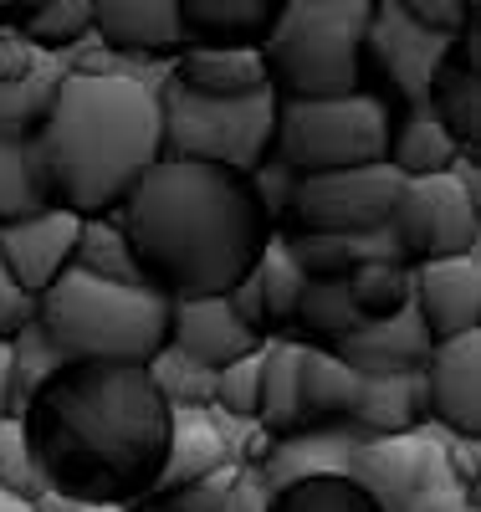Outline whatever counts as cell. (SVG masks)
Here are the masks:
<instances>
[{
	"label": "cell",
	"mask_w": 481,
	"mask_h": 512,
	"mask_svg": "<svg viewBox=\"0 0 481 512\" xmlns=\"http://www.w3.org/2000/svg\"><path fill=\"white\" fill-rule=\"evenodd\" d=\"M118 226L144 272V287H154L164 303L226 297L251 277L272 241V226L241 175L180 159H159L134 185Z\"/></svg>",
	"instance_id": "7a4b0ae2"
},
{
	"label": "cell",
	"mask_w": 481,
	"mask_h": 512,
	"mask_svg": "<svg viewBox=\"0 0 481 512\" xmlns=\"http://www.w3.org/2000/svg\"><path fill=\"white\" fill-rule=\"evenodd\" d=\"M149 379H154L159 400L169 405V415L174 410H210L215 405V374L200 369V364H190V359H180L174 349H164L149 364Z\"/></svg>",
	"instance_id": "d590c367"
},
{
	"label": "cell",
	"mask_w": 481,
	"mask_h": 512,
	"mask_svg": "<svg viewBox=\"0 0 481 512\" xmlns=\"http://www.w3.org/2000/svg\"><path fill=\"white\" fill-rule=\"evenodd\" d=\"M231 466V451H226V436L221 425L210 420V410H174L169 415V446H164V466H159V482H154V497H180V492H195L205 482H215Z\"/></svg>",
	"instance_id": "e0dca14e"
},
{
	"label": "cell",
	"mask_w": 481,
	"mask_h": 512,
	"mask_svg": "<svg viewBox=\"0 0 481 512\" xmlns=\"http://www.w3.org/2000/svg\"><path fill=\"white\" fill-rule=\"evenodd\" d=\"M451 47L456 41L420 31L400 11V0H374V16L364 31V93L384 98L395 113L425 108V93L441 62L451 57Z\"/></svg>",
	"instance_id": "8fae6325"
},
{
	"label": "cell",
	"mask_w": 481,
	"mask_h": 512,
	"mask_svg": "<svg viewBox=\"0 0 481 512\" xmlns=\"http://www.w3.org/2000/svg\"><path fill=\"white\" fill-rule=\"evenodd\" d=\"M354 425L379 441V436H410L430 425V395L425 374H389V379H364V395L354 410Z\"/></svg>",
	"instance_id": "cb8c5ba5"
},
{
	"label": "cell",
	"mask_w": 481,
	"mask_h": 512,
	"mask_svg": "<svg viewBox=\"0 0 481 512\" xmlns=\"http://www.w3.org/2000/svg\"><path fill=\"white\" fill-rule=\"evenodd\" d=\"M374 0H282L261 41L267 88L282 103L364 93V31Z\"/></svg>",
	"instance_id": "5b68a950"
},
{
	"label": "cell",
	"mask_w": 481,
	"mask_h": 512,
	"mask_svg": "<svg viewBox=\"0 0 481 512\" xmlns=\"http://www.w3.org/2000/svg\"><path fill=\"white\" fill-rule=\"evenodd\" d=\"M0 492L16 497V502H41L47 487H41V472L26 451V436H21V420H0Z\"/></svg>",
	"instance_id": "8d00e7d4"
},
{
	"label": "cell",
	"mask_w": 481,
	"mask_h": 512,
	"mask_svg": "<svg viewBox=\"0 0 481 512\" xmlns=\"http://www.w3.org/2000/svg\"><path fill=\"white\" fill-rule=\"evenodd\" d=\"M430 349H435V338L425 333V323H420V313L410 303V308H400L395 318H384V323H364L354 338H343L333 354L359 379H389V374H420Z\"/></svg>",
	"instance_id": "ac0fdd59"
},
{
	"label": "cell",
	"mask_w": 481,
	"mask_h": 512,
	"mask_svg": "<svg viewBox=\"0 0 481 512\" xmlns=\"http://www.w3.org/2000/svg\"><path fill=\"white\" fill-rule=\"evenodd\" d=\"M164 72L200 98H246L267 88V62L256 47H185Z\"/></svg>",
	"instance_id": "d6986e66"
},
{
	"label": "cell",
	"mask_w": 481,
	"mask_h": 512,
	"mask_svg": "<svg viewBox=\"0 0 481 512\" xmlns=\"http://www.w3.org/2000/svg\"><path fill=\"white\" fill-rule=\"evenodd\" d=\"M241 472L236 466H226L215 482H205V487H195V492H180V497H159V502H144L139 512H226V492H231V482H236Z\"/></svg>",
	"instance_id": "60d3db41"
},
{
	"label": "cell",
	"mask_w": 481,
	"mask_h": 512,
	"mask_svg": "<svg viewBox=\"0 0 481 512\" xmlns=\"http://www.w3.org/2000/svg\"><path fill=\"white\" fill-rule=\"evenodd\" d=\"M0 420H11V344H0Z\"/></svg>",
	"instance_id": "f6af8a7d"
},
{
	"label": "cell",
	"mask_w": 481,
	"mask_h": 512,
	"mask_svg": "<svg viewBox=\"0 0 481 512\" xmlns=\"http://www.w3.org/2000/svg\"><path fill=\"white\" fill-rule=\"evenodd\" d=\"M348 477L379 502V512H481V497H471L451 472L441 425L379 441L364 436L348 456Z\"/></svg>",
	"instance_id": "ba28073f"
},
{
	"label": "cell",
	"mask_w": 481,
	"mask_h": 512,
	"mask_svg": "<svg viewBox=\"0 0 481 512\" xmlns=\"http://www.w3.org/2000/svg\"><path fill=\"white\" fill-rule=\"evenodd\" d=\"M297 390H302V400H297L302 405V431H333V425H354L364 379L328 349H302Z\"/></svg>",
	"instance_id": "44dd1931"
},
{
	"label": "cell",
	"mask_w": 481,
	"mask_h": 512,
	"mask_svg": "<svg viewBox=\"0 0 481 512\" xmlns=\"http://www.w3.org/2000/svg\"><path fill=\"white\" fill-rule=\"evenodd\" d=\"M364 328L354 297H348V282H308L297 297V313L287 323V338H297L302 349H338L343 338H354Z\"/></svg>",
	"instance_id": "4316f807"
},
{
	"label": "cell",
	"mask_w": 481,
	"mask_h": 512,
	"mask_svg": "<svg viewBox=\"0 0 481 512\" xmlns=\"http://www.w3.org/2000/svg\"><path fill=\"white\" fill-rule=\"evenodd\" d=\"M36 328L67 364H154L169 344V303L154 287L98 282L67 267L36 297Z\"/></svg>",
	"instance_id": "277c9868"
},
{
	"label": "cell",
	"mask_w": 481,
	"mask_h": 512,
	"mask_svg": "<svg viewBox=\"0 0 481 512\" xmlns=\"http://www.w3.org/2000/svg\"><path fill=\"white\" fill-rule=\"evenodd\" d=\"M31 512H123V507H82V502H67V497H41V502H31Z\"/></svg>",
	"instance_id": "ee69618b"
},
{
	"label": "cell",
	"mask_w": 481,
	"mask_h": 512,
	"mask_svg": "<svg viewBox=\"0 0 481 512\" xmlns=\"http://www.w3.org/2000/svg\"><path fill=\"white\" fill-rule=\"evenodd\" d=\"M16 36L41 57H67L93 36V0H26Z\"/></svg>",
	"instance_id": "83f0119b"
},
{
	"label": "cell",
	"mask_w": 481,
	"mask_h": 512,
	"mask_svg": "<svg viewBox=\"0 0 481 512\" xmlns=\"http://www.w3.org/2000/svg\"><path fill=\"white\" fill-rule=\"evenodd\" d=\"M41 210H52V195L41 185L31 139H0V226H16Z\"/></svg>",
	"instance_id": "f546056e"
},
{
	"label": "cell",
	"mask_w": 481,
	"mask_h": 512,
	"mask_svg": "<svg viewBox=\"0 0 481 512\" xmlns=\"http://www.w3.org/2000/svg\"><path fill=\"white\" fill-rule=\"evenodd\" d=\"M364 441L359 425H333V431H297V436H282L272 461L256 472L261 487H287V482H302V477H343L348 472V456Z\"/></svg>",
	"instance_id": "ffe728a7"
},
{
	"label": "cell",
	"mask_w": 481,
	"mask_h": 512,
	"mask_svg": "<svg viewBox=\"0 0 481 512\" xmlns=\"http://www.w3.org/2000/svg\"><path fill=\"white\" fill-rule=\"evenodd\" d=\"M36 318V303L26 292H16L11 282H6V272H0V344H11V338L26 328Z\"/></svg>",
	"instance_id": "7bdbcfd3"
},
{
	"label": "cell",
	"mask_w": 481,
	"mask_h": 512,
	"mask_svg": "<svg viewBox=\"0 0 481 512\" xmlns=\"http://www.w3.org/2000/svg\"><path fill=\"white\" fill-rule=\"evenodd\" d=\"M384 164L395 169L400 180H435V175H451L461 164V149L451 144V134L425 108H410V113H395Z\"/></svg>",
	"instance_id": "d4e9b609"
},
{
	"label": "cell",
	"mask_w": 481,
	"mask_h": 512,
	"mask_svg": "<svg viewBox=\"0 0 481 512\" xmlns=\"http://www.w3.org/2000/svg\"><path fill=\"white\" fill-rule=\"evenodd\" d=\"M297 374H302V344L297 338H267L261 344V390H256V425L282 441L302 431V390H297Z\"/></svg>",
	"instance_id": "484cf974"
},
{
	"label": "cell",
	"mask_w": 481,
	"mask_h": 512,
	"mask_svg": "<svg viewBox=\"0 0 481 512\" xmlns=\"http://www.w3.org/2000/svg\"><path fill=\"white\" fill-rule=\"evenodd\" d=\"M159 98V139H164V159L180 164H210L226 175H251V169L272 154V134H277V93L261 88L246 98H200L185 93L169 72L154 82Z\"/></svg>",
	"instance_id": "8992f818"
},
{
	"label": "cell",
	"mask_w": 481,
	"mask_h": 512,
	"mask_svg": "<svg viewBox=\"0 0 481 512\" xmlns=\"http://www.w3.org/2000/svg\"><path fill=\"white\" fill-rule=\"evenodd\" d=\"M93 36L108 57L174 62L190 41L180 21V0H93Z\"/></svg>",
	"instance_id": "4fadbf2b"
},
{
	"label": "cell",
	"mask_w": 481,
	"mask_h": 512,
	"mask_svg": "<svg viewBox=\"0 0 481 512\" xmlns=\"http://www.w3.org/2000/svg\"><path fill=\"white\" fill-rule=\"evenodd\" d=\"M77 231H82V221L57 205L41 210V216L16 221V226H0V272H6V282L36 303L72 267Z\"/></svg>",
	"instance_id": "7c38bea8"
},
{
	"label": "cell",
	"mask_w": 481,
	"mask_h": 512,
	"mask_svg": "<svg viewBox=\"0 0 481 512\" xmlns=\"http://www.w3.org/2000/svg\"><path fill=\"white\" fill-rule=\"evenodd\" d=\"M52 62H62V57H41L36 47H26L16 31H0V88H11V82H31V77L47 72Z\"/></svg>",
	"instance_id": "b9f144b4"
},
{
	"label": "cell",
	"mask_w": 481,
	"mask_h": 512,
	"mask_svg": "<svg viewBox=\"0 0 481 512\" xmlns=\"http://www.w3.org/2000/svg\"><path fill=\"white\" fill-rule=\"evenodd\" d=\"M72 267L98 277V282H123V287H144V272L128 251V236L118 226V216H98V221H82L77 231V251H72Z\"/></svg>",
	"instance_id": "f1b7e54d"
},
{
	"label": "cell",
	"mask_w": 481,
	"mask_h": 512,
	"mask_svg": "<svg viewBox=\"0 0 481 512\" xmlns=\"http://www.w3.org/2000/svg\"><path fill=\"white\" fill-rule=\"evenodd\" d=\"M67 72H72V67H67V57H62V62H52L41 77L0 88V139H31L36 128H41V118L52 113V98H57V88H62Z\"/></svg>",
	"instance_id": "836d02e7"
},
{
	"label": "cell",
	"mask_w": 481,
	"mask_h": 512,
	"mask_svg": "<svg viewBox=\"0 0 481 512\" xmlns=\"http://www.w3.org/2000/svg\"><path fill=\"white\" fill-rule=\"evenodd\" d=\"M0 512H31L26 502H16V497H6V492H0Z\"/></svg>",
	"instance_id": "bcb514c9"
},
{
	"label": "cell",
	"mask_w": 481,
	"mask_h": 512,
	"mask_svg": "<svg viewBox=\"0 0 481 512\" xmlns=\"http://www.w3.org/2000/svg\"><path fill=\"white\" fill-rule=\"evenodd\" d=\"M62 364H67V359L47 344V333H41L36 318H31V323L11 338V420H21L26 400H31Z\"/></svg>",
	"instance_id": "e575fe53"
},
{
	"label": "cell",
	"mask_w": 481,
	"mask_h": 512,
	"mask_svg": "<svg viewBox=\"0 0 481 512\" xmlns=\"http://www.w3.org/2000/svg\"><path fill=\"white\" fill-rule=\"evenodd\" d=\"M410 272H415V313L435 344L481 333V251L451 256V262H425Z\"/></svg>",
	"instance_id": "9a60e30c"
},
{
	"label": "cell",
	"mask_w": 481,
	"mask_h": 512,
	"mask_svg": "<svg viewBox=\"0 0 481 512\" xmlns=\"http://www.w3.org/2000/svg\"><path fill=\"white\" fill-rule=\"evenodd\" d=\"M420 374L430 395V425L461 441H481V333L435 344Z\"/></svg>",
	"instance_id": "5bb4252c"
},
{
	"label": "cell",
	"mask_w": 481,
	"mask_h": 512,
	"mask_svg": "<svg viewBox=\"0 0 481 512\" xmlns=\"http://www.w3.org/2000/svg\"><path fill=\"white\" fill-rule=\"evenodd\" d=\"M31 154L57 210L77 221L118 216L134 185L164 159L159 98L139 72H67L52 113L31 134Z\"/></svg>",
	"instance_id": "3957f363"
},
{
	"label": "cell",
	"mask_w": 481,
	"mask_h": 512,
	"mask_svg": "<svg viewBox=\"0 0 481 512\" xmlns=\"http://www.w3.org/2000/svg\"><path fill=\"white\" fill-rule=\"evenodd\" d=\"M389 128H395V108L374 93H348V98H323V103H277L272 159L287 164L297 180L384 164Z\"/></svg>",
	"instance_id": "52a82bcc"
},
{
	"label": "cell",
	"mask_w": 481,
	"mask_h": 512,
	"mask_svg": "<svg viewBox=\"0 0 481 512\" xmlns=\"http://www.w3.org/2000/svg\"><path fill=\"white\" fill-rule=\"evenodd\" d=\"M256 390H261V349L215 374V405L210 410H221L231 420H256Z\"/></svg>",
	"instance_id": "74e56055"
},
{
	"label": "cell",
	"mask_w": 481,
	"mask_h": 512,
	"mask_svg": "<svg viewBox=\"0 0 481 512\" xmlns=\"http://www.w3.org/2000/svg\"><path fill=\"white\" fill-rule=\"evenodd\" d=\"M246 190H251V200H256V210L267 216V226L272 231H282V221H287V205H292V190H297V175L287 164H277L272 154L261 159L251 175H246Z\"/></svg>",
	"instance_id": "f35d334b"
},
{
	"label": "cell",
	"mask_w": 481,
	"mask_h": 512,
	"mask_svg": "<svg viewBox=\"0 0 481 512\" xmlns=\"http://www.w3.org/2000/svg\"><path fill=\"white\" fill-rule=\"evenodd\" d=\"M425 113L451 134L461 159L476 164V154H481V72L456 47H451V57L441 62V72H435V82H430Z\"/></svg>",
	"instance_id": "603a6c76"
},
{
	"label": "cell",
	"mask_w": 481,
	"mask_h": 512,
	"mask_svg": "<svg viewBox=\"0 0 481 512\" xmlns=\"http://www.w3.org/2000/svg\"><path fill=\"white\" fill-rule=\"evenodd\" d=\"M405 180L389 164L364 169H338V175H308L297 180L287 221L277 236H364L384 231L395 216Z\"/></svg>",
	"instance_id": "30bf717a"
},
{
	"label": "cell",
	"mask_w": 481,
	"mask_h": 512,
	"mask_svg": "<svg viewBox=\"0 0 481 512\" xmlns=\"http://www.w3.org/2000/svg\"><path fill=\"white\" fill-rule=\"evenodd\" d=\"M21 436L52 497L139 512L164 466L169 405L144 364H62L26 400Z\"/></svg>",
	"instance_id": "6da1fadb"
},
{
	"label": "cell",
	"mask_w": 481,
	"mask_h": 512,
	"mask_svg": "<svg viewBox=\"0 0 481 512\" xmlns=\"http://www.w3.org/2000/svg\"><path fill=\"white\" fill-rule=\"evenodd\" d=\"M267 338H256L251 328H241V318L226 308V297H200V303H169V344L180 359L221 374L236 359L256 354Z\"/></svg>",
	"instance_id": "2e32d148"
},
{
	"label": "cell",
	"mask_w": 481,
	"mask_h": 512,
	"mask_svg": "<svg viewBox=\"0 0 481 512\" xmlns=\"http://www.w3.org/2000/svg\"><path fill=\"white\" fill-rule=\"evenodd\" d=\"M251 277H256L261 313H267L272 338H287V323H292V313H297V297H302V287H308V277L292 267V256H287V246H282L277 231H272L267 251H261V262L251 267Z\"/></svg>",
	"instance_id": "1f68e13d"
},
{
	"label": "cell",
	"mask_w": 481,
	"mask_h": 512,
	"mask_svg": "<svg viewBox=\"0 0 481 512\" xmlns=\"http://www.w3.org/2000/svg\"><path fill=\"white\" fill-rule=\"evenodd\" d=\"M389 236H395L405 267L476 256L481 251V169L461 159L451 175L405 180L395 216H389Z\"/></svg>",
	"instance_id": "9c48e42d"
},
{
	"label": "cell",
	"mask_w": 481,
	"mask_h": 512,
	"mask_svg": "<svg viewBox=\"0 0 481 512\" xmlns=\"http://www.w3.org/2000/svg\"><path fill=\"white\" fill-rule=\"evenodd\" d=\"M261 512H379V502L343 472V477H302L272 487Z\"/></svg>",
	"instance_id": "4dcf8cb0"
},
{
	"label": "cell",
	"mask_w": 481,
	"mask_h": 512,
	"mask_svg": "<svg viewBox=\"0 0 481 512\" xmlns=\"http://www.w3.org/2000/svg\"><path fill=\"white\" fill-rule=\"evenodd\" d=\"M348 297L364 323H384L415 303V272L405 262H364L348 277Z\"/></svg>",
	"instance_id": "d6a6232c"
},
{
	"label": "cell",
	"mask_w": 481,
	"mask_h": 512,
	"mask_svg": "<svg viewBox=\"0 0 481 512\" xmlns=\"http://www.w3.org/2000/svg\"><path fill=\"white\" fill-rule=\"evenodd\" d=\"M282 0H180L190 47H261Z\"/></svg>",
	"instance_id": "7402d4cb"
},
{
	"label": "cell",
	"mask_w": 481,
	"mask_h": 512,
	"mask_svg": "<svg viewBox=\"0 0 481 512\" xmlns=\"http://www.w3.org/2000/svg\"><path fill=\"white\" fill-rule=\"evenodd\" d=\"M400 11H405L420 31L446 36V41H456V36L476 21V11L466 6V0H400Z\"/></svg>",
	"instance_id": "ab89813d"
}]
</instances>
